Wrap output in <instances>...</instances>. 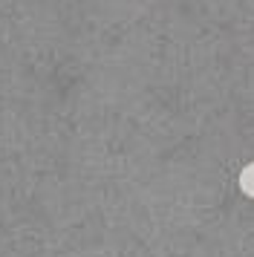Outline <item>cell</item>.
Here are the masks:
<instances>
[{"instance_id":"6da1fadb","label":"cell","mask_w":254,"mask_h":257,"mask_svg":"<svg viewBox=\"0 0 254 257\" xmlns=\"http://www.w3.org/2000/svg\"><path fill=\"white\" fill-rule=\"evenodd\" d=\"M237 185H240V191L248 199H254V159L248 165H242L240 176H237Z\"/></svg>"}]
</instances>
